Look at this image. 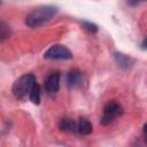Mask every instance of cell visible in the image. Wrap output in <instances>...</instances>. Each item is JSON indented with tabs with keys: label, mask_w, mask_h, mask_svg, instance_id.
I'll return each instance as SVG.
<instances>
[{
	"label": "cell",
	"mask_w": 147,
	"mask_h": 147,
	"mask_svg": "<svg viewBox=\"0 0 147 147\" xmlns=\"http://www.w3.org/2000/svg\"><path fill=\"white\" fill-rule=\"evenodd\" d=\"M45 59L48 60H70L72 57L71 52L63 45L56 44L51 46L44 54Z\"/></svg>",
	"instance_id": "4"
},
{
	"label": "cell",
	"mask_w": 147,
	"mask_h": 147,
	"mask_svg": "<svg viewBox=\"0 0 147 147\" xmlns=\"http://www.w3.org/2000/svg\"><path fill=\"white\" fill-rule=\"evenodd\" d=\"M60 129L65 132H77V122L70 118H62L60 122Z\"/></svg>",
	"instance_id": "8"
},
{
	"label": "cell",
	"mask_w": 147,
	"mask_h": 147,
	"mask_svg": "<svg viewBox=\"0 0 147 147\" xmlns=\"http://www.w3.org/2000/svg\"><path fill=\"white\" fill-rule=\"evenodd\" d=\"M60 88V74L56 71V72H52L45 80V90L53 94V93H56Z\"/></svg>",
	"instance_id": "6"
},
{
	"label": "cell",
	"mask_w": 147,
	"mask_h": 147,
	"mask_svg": "<svg viewBox=\"0 0 147 147\" xmlns=\"http://www.w3.org/2000/svg\"><path fill=\"white\" fill-rule=\"evenodd\" d=\"M67 83L70 87L79 88L84 84V76L78 69H74L68 72L67 75Z\"/></svg>",
	"instance_id": "5"
},
{
	"label": "cell",
	"mask_w": 147,
	"mask_h": 147,
	"mask_svg": "<svg viewBox=\"0 0 147 147\" xmlns=\"http://www.w3.org/2000/svg\"><path fill=\"white\" fill-rule=\"evenodd\" d=\"M122 114H123L122 105L114 100L109 101L103 108V113H102L100 122L102 125H108V124L113 123L115 119H117L119 116H122Z\"/></svg>",
	"instance_id": "3"
},
{
	"label": "cell",
	"mask_w": 147,
	"mask_h": 147,
	"mask_svg": "<svg viewBox=\"0 0 147 147\" xmlns=\"http://www.w3.org/2000/svg\"><path fill=\"white\" fill-rule=\"evenodd\" d=\"M36 83L37 82H36V78L33 75H31V74L23 75L14 83L13 94L17 99H23L30 94V92H31V90Z\"/></svg>",
	"instance_id": "2"
},
{
	"label": "cell",
	"mask_w": 147,
	"mask_h": 147,
	"mask_svg": "<svg viewBox=\"0 0 147 147\" xmlns=\"http://www.w3.org/2000/svg\"><path fill=\"white\" fill-rule=\"evenodd\" d=\"M6 25H5V23H2L1 24V40H5V38L7 37V34H6Z\"/></svg>",
	"instance_id": "12"
},
{
	"label": "cell",
	"mask_w": 147,
	"mask_h": 147,
	"mask_svg": "<svg viewBox=\"0 0 147 147\" xmlns=\"http://www.w3.org/2000/svg\"><path fill=\"white\" fill-rule=\"evenodd\" d=\"M115 60H116L117 64H118L121 68H123V69H126V68L130 67L131 59H130L129 56L122 54V53H116V54H115Z\"/></svg>",
	"instance_id": "9"
},
{
	"label": "cell",
	"mask_w": 147,
	"mask_h": 147,
	"mask_svg": "<svg viewBox=\"0 0 147 147\" xmlns=\"http://www.w3.org/2000/svg\"><path fill=\"white\" fill-rule=\"evenodd\" d=\"M142 1H146V0H127V2H129L130 6H137L138 3L142 2Z\"/></svg>",
	"instance_id": "13"
},
{
	"label": "cell",
	"mask_w": 147,
	"mask_h": 147,
	"mask_svg": "<svg viewBox=\"0 0 147 147\" xmlns=\"http://www.w3.org/2000/svg\"><path fill=\"white\" fill-rule=\"evenodd\" d=\"M141 47H142L144 49H147V37L142 40V42H141Z\"/></svg>",
	"instance_id": "15"
},
{
	"label": "cell",
	"mask_w": 147,
	"mask_h": 147,
	"mask_svg": "<svg viewBox=\"0 0 147 147\" xmlns=\"http://www.w3.org/2000/svg\"><path fill=\"white\" fill-rule=\"evenodd\" d=\"M92 124L87 118H79L77 122V133L82 136H87L92 132Z\"/></svg>",
	"instance_id": "7"
},
{
	"label": "cell",
	"mask_w": 147,
	"mask_h": 147,
	"mask_svg": "<svg viewBox=\"0 0 147 147\" xmlns=\"http://www.w3.org/2000/svg\"><path fill=\"white\" fill-rule=\"evenodd\" d=\"M57 14V8L54 6H40L33 9L25 20V23L30 28H38L49 22Z\"/></svg>",
	"instance_id": "1"
},
{
	"label": "cell",
	"mask_w": 147,
	"mask_h": 147,
	"mask_svg": "<svg viewBox=\"0 0 147 147\" xmlns=\"http://www.w3.org/2000/svg\"><path fill=\"white\" fill-rule=\"evenodd\" d=\"M29 99L34 103V105H38L40 102V86L36 83L29 94Z\"/></svg>",
	"instance_id": "10"
},
{
	"label": "cell",
	"mask_w": 147,
	"mask_h": 147,
	"mask_svg": "<svg viewBox=\"0 0 147 147\" xmlns=\"http://www.w3.org/2000/svg\"><path fill=\"white\" fill-rule=\"evenodd\" d=\"M142 132H144V138H145V141L147 142V124H145V125H144V130H142Z\"/></svg>",
	"instance_id": "14"
},
{
	"label": "cell",
	"mask_w": 147,
	"mask_h": 147,
	"mask_svg": "<svg viewBox=\"0 0 147 147\" xmlns=\"http://www.w3.org/2000/svg\"><path fill=\"white\" fill-rule=\"evenodd\" d=\"M83 26H84V29H86L87 31L93 32V33L98 31V26L94 23H91V22H83Z\"/></svg>",
	"instance_id": "11"
}]
</instances>
